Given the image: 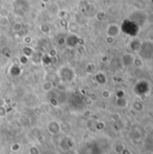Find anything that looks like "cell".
<instances>
[{
    "label": "cell",
    "instance_id": "4",
    "mask_svg": "<svg viewBox=\"0 0 153 154\" xmlns=\"http://www.w3.org/2000/svg\"><path fill=\"white\" fill-rule=\"evenodd\" d=\"M29 154H41V152H40V149L37 146L32 145L29 148Z\"/></svg>",
    "mask_w": 153,
    "mask_h": 154
},
{
    "label": "cell",
    "instance_id": "9",
    "mask_svg": "<svg viewBox=\"0 0 153 154\" xmlns=\"http://www.w3.org/2000/svg\"><path fill=\"white\" fill-rule=\"evenodd\" d=\"M110 95H111L110 91H108V90H104L103 93H102V96H103L104 98H108L110 97Z\"/></svg>",
    "mask_w": 153,
    "mask_h": 154
},
{
    "label": "cell",
    "instance_id": "5",
    "mask_svg": "<svg viewBox=\"0 0 153 154\" xmlns=\"http://www.w3.org/2000/svg\"><path fill=\"white\" fill-rule=\"evenodd\" d=\"M20 149H21V145H20L19 143H14V144L11 146V150H12L13 152H18Z\"/></svg>",
    "mask_w": 153,
    "mask_h": 154
},
{
    "label": "cell",
    "instance_id": "6",
    "mask_svg": "<svg viewBox=\"0 0 153 154\" xmlns=\"http://www.w3.org/2000/svg\"><path fill=\"white\" fill-rule=\"evenodd\" d=\"M21 29H22V25H21V23H16L14 25V27H13V30H14V32H19Z\"/></svg>",
    "mask_w": 153,
    "mask_h": 154
},
{
    "label": "cell",
    "instance_id": "11",
    "mask_svg": "<svg viewBox=\"0 0 153 154\" xmlns=\"http://www.w3.org/2000/svg\"><path fill=\"white\" fill-rule=\"evenodd\" d=\"M5 99L0 98V106H5Z\"/></svg>",
    "mask_w": 153,
    "mask_h": 154
},
{
    "label": "cell",
    "instance_id": "7",
    "mask_svg": "<svg viewBox=\"0 0 153 154\" xmlns=\"http://www.w3.org/2000/svg\"><path fill=\"white\" fill-rule=\"evenodd\" d=\"M6 115V111L4 106H0V117H4Z\"/></svg>",
    "mask_w": 153,
    "mask_h": 154
},
{
    "label": "cell",
    "instance_id": "3",
    "mask_svg": "<svg viewBox=\"0 0 153 154\" xmlns=\"http://www.w3.org/2000/svg\"><path fill=\"white\" fill-rule=\"evenodd\" d=\"M53 88V83L50 81H46L42 84V90L44 92H50Z\"/></svg>",
    "mask_w": 153,
    "mask_h": 154
},
{
    "label": "cell",
    "instance_id": "10",
    "mask_svg": "<svg viewBox=\"0 0 153 154\" xmlns=\"http://www.w3.org/2000/svg\"><path fill=\"white\" fill-rule=\"evenodd\" d=\"M7 23H8V20H7L6 17H3V18L0 19V24H2V25H6Z\"/></svg>",
    "mask_w": 153,
    "mask_h": 154
},
{
    "label": "cell",
    "instance_id": "2",
    "mask_svg": "<svg viewBox=\"0 0 153 154\" xmlns=\"http://www.w3.org/2000/svg\"><path fill=\"white\" fill-rule=\"evenodd\" d=\"M119 31H120V28L117 24H110L107 28V33L109 36H112V37H115L116 35H118L119 33Z\"/></svg>",
    "mask_w": 153,
    "mask_h": 154
},
{
    "label": "cell",
    "instance_id": "1",
    "mask_svg": "<svg viewBox=\"0 0 153 154\" xmlns=\"http://www.w3.org/2000/svg\"><path fill=\"white\" fill-rule=\"evenodd\" d=\"M47 129L49 131V133L52 135H56L60 133L61 128H60V125L56 122V121H51L47 125Z\"/></svg>",
    "mask_w": 153,
    "mask_h": 154
},
{
    "label": "cell",
    "instance_id": "8",
    "mask_svg": "<svg viewBox=\"0 0 153 154\" xmlns=\"http://www.w3.org/2000/svg\"><path fill=\"white\" fill-rule=\"evenodd\" d=\"M23 42H24V43H26V44H30V43L32 42V37H31V36H25V37L23 38Z\"/></svg>",
    "mask_w": 153,
    "mask_h": 154
}]
</instances>
